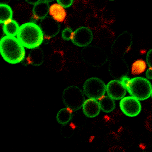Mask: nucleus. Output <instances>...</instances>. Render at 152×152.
Segmentation results:
<instances>
[{"label":"nucleus","mask_w":152,"mask_h":152,"mask_svg":"<svg viewBox=\"0 0 152 152\" xmlns=\"http://www.w3.org/2000/svg\"><path fill=\"white\" fill-rule=\"evenodd\" d=\"M0 54L7 62L15 64L24 59L26 52L17 38L5 36L0 40Z\"/></svg>","instance_id":"nucleus-1"},{"label":"nucleus","mask_w":152,"mask_h":152,"mask_svg":"<svg viewBox=\"0 0 152 152\" xmlns=\"http://www.w3.org/2000/svg\"><path fill=\"white\" fill-rule=\"evenodd\" d=\"M17 38L24 48L31 49L38 48L44 40L39 25L33 22L26 23L20 26Z\"/></svg>","instance_id":"nucleus-2"},{"label":"nucleus","mask_w":152,"mask_h":152,"mask_svg":"<svg viewBox=\"0 0 152 152\" xmlns=\"http://www.w3.org/2000/svg\"><path fill=\"white\" fill-rule=\"evenodd\" d=\"M120 81L130 95L139 101L146 100L151 95V84L147 79L144 77H136L131 79L124 77Z\"/></svg>","instance_id":"nucleus-3"},{"label":"nucleus","mask_w":152,"mask_h":152,"mask_svg":"<svg viewBox=\"0 0 152 152\" xmlns=\"http://www.w3.org/2000/svg\"><path fill=\"white\" fill-rule=\"evenodd\" d=\"M62 99L66 107L73 112L82 107L85 101L83 90L76 86H69L66 87L63 91Z\"/></svg>","instance_id":"nucleus-4"},{"label":"nucleus","mask_w":152,"mask_h":152,"mask_svg":"<svg viewBox=\"0 0 152 152\" xmlns=\"http://www.w3.org/2000/svg\"><path fill=\"white\" fill-rule=\"evenodd\" d=\"M84 61L94 67H100L107 60V56L102 49L95 46L84 47L81 52Z\"/></svg>","instance_id":"nucleus-5"},{"label":"nucleus","mask_w":152,"mask_h":152,"mask_svg":"<svg viewBox=\"0 0 152 152\" xmlns=\"http://www.w3.org/2000/svg\"><path fill=\"white\" fill-rule=\"evenodd\" d=\"M106 85L100 78L91 77L87 79L83 85V93L89 99L98 100L106 92Z\"/></svg>","instance_id":"nucleus-6"},{"label":"nucleus","mask_w":152,"mask_h":152,"mask_svg":"<svg viewBox=\"0 0 152 152\" xmlns=\"http://www.w3.org/2000/svg\"><path fill=\"white\" fill-rule=\"evenodd\" d=\"M119 106L124 114L129 117L137 116L141 110L140 101L132 96L122 98L120 101Z\"/></svg>","instance_id":"nucleus-7"},{"label":"nucleus","mask_w":152,"mask_h":152,"mask_svg":"<svg viewBox=\"0 0 152 152\" xmlns=\"http://www.w3.org/2000/svg\"><path fill=\"white\" fill-rule=\"evenodd\" d=\"M71 41L77 46L84 48L90 45L93 40L91 30L86 27H81L77 28L71 37Z\"/></svg>","instance_id":"nucleus-8"},{"label":"nucleus","mask_w":152,"mask_h":152,"mask_svg":"<svg viewBox=\"0 0 152 152\" xmlns=\"http://www.w3.org/2000/svg\"><path fill=\"white\" fill-rule=\"evenodd\" d=\"M39 26L43 33L44 39H49L55 36L60 30V24L50 16H47L41 20Z\"/></svg>","instance_id":"nucleus-9"},{"label":"nucleus","mask_w":152,"mask_h":152,"mask_svg":"<svg viewBox=\"0 0 152 152\" xmlns=\"http://www.w3.org/2000/svg\"><path fill=\"white\" fill-rule=\"evenodd\" d=\"M109 70L112 77L123 78L126 77L129 68L124 59L120 56L112 58L109 64Z\"/></svg>","instance_id":"nucleus-10"},{"label":"nucleus","mask_w":152,"mask_h":152,"mask_svg":"<svg viewBox=\"0 0 152 152\" xmlns=\"http://www.w3.org/2000/svg\"><path fill=\"white\" fill-rule=\"evenodd\" d=\"M132 44L131 36L129 33H123L117 37L112 47V52L117 56L123 55Z\"/></svg>","instance_id":"nucleus-11"},{"label":"nucleus","mask_w":152,"mask_h":152,"mask_svg":"<svg viewBox=\"0 0 152 152\" xmlns=\"http://www.w3.org/2000/svg\"><path fill=\"white\" fill-rule=\"evenodd\" d=\"M107 96L113 100H121L126 93V89L120 80H113L106 85Z\"/></svg>","instance_id":"nucleus-12"},{"label":"nucleus","mask_w":152,"mask_h":152,"mask_svg":"<svg viewBox=\"0 0 152 152\" xmlns=\"http://www.w3.org/2000/svg\"><path fill=\"white\" fill-rule=\"evenodd\" d=\"M82 107L84 115L91 118L97 116L100 111L98 101L93 99L85 100Z\"/></svg>","instance_id":"nucleus-13"},{"label":"nucleus","mask_w":152,"mask_h":152,"mask_svg":"<svg viewBox=\"0 0 152 152\" xmlns=\"http://www.w3.org/2000/svg\"><path fill=\"white\" fill-rule=\"evenodd\" d=\"M51 1H52L39 0L38 2L34 5L32 10L34 18L36 20H42L47 17L50 7L49 2Z\"/></svg>","instance_id":"nucleus-14"},{"label":"nucleus","mask_w":152,"mask_h":152,"mask_svg":"<svg viewBox=\"0 0 152 152\" xmlns=\"http://www.w3.org/2000/svg\"><path fill=\"white\" fill-rule=\"evenodd\" d=\"M44 55L43 50L40 48L33 49L26 58V62L28 65L33 66H39L43 62Z\"/></svg>","instance_id":"nucleus-15"},{"label":"nucleus","mask_w":152,"mask_h":152,"mask_svg":"<svg viewBox=\"0 0 152 152\" xmlns=\"http://www.w3.org/2000/svg\"><path fill=\"white\" fill-rule=\"evenodd\" d=\"M49 13L55 21L58 23L63 22L66 16V12L64 8L58 3H55L49 7Z\"/></svg>","instance_id":"nucleus-16"},{"label":"nucleus","mask_w":152,"mask_h":152,"mask_svg":"<svg viewBox=\"0 0 152 152\" xmlns=\"http://www.w3.org/2000/svg\"><path fill=\"white\" fill-rule=\"evenodd\" d=\"M100 109L105 113L113 111L115 107V102L113 99L108 96H103L98 99Z\"/></svg>","instance_id":"nucleus-17"},{"label":"nucleus","mask_w":152,"mask_h":152,"mask_svg":"<svg viewBox=\"0 0 152 152\" xmlns=\"http://www.w3.org/2000/svg\"><path fill=\"white\" fill-rule=\"evenodd\" d=\"M19 27L18 23L12 19L3 24L4 32L7 36L15 37L17 35Z\"/></svg>","instance_id":"nucleus-18"},{"label":"nucleus","mask_w":152,"mask_h":152,"mask_svg":"<svg viewBox=\"0 0 152 152\" xmlns=\"http://www.w3.org/2000/svg\"><path fill=\"white\" fill-rule=\"evenodd\" d=\"M73 116V111L68 107H64L57 113L56 119L57 122L64 125L70 122Z\"/></svg>","instance_id":"nucleus-19"},{"label":"nucleus","mask_w":152,"mask_h":152,"mask_svg":"<svg viewBox=\"0 0 152 152\" xmlns=\"http://www.w3.org/2000/svg\"><path fill=\"white\" fill-rule=\"evenodd\" d=\"M12 11L11 8L6 4L0 3V24H4L12 20Z\"/></svg>","instance_id":"nucleus-20"},{"label":"nucleus","mask_w":152,"mask_h":152,"mask_svg":"<svg viewBox=\"0 0 152 152\" xmlns=\"http://www.w3.org/2000/svg\"><path fill=\"white\" fill-rule=\"evenodd\" d=\"M146 68V64L144 61L138 59L135 61L132 65L131 72L134 75H138L142 73Z\"/></svg>","instance_id":"nucleus-21"},{"label":"nucleus","mask_w":152,"mask_h":152,"mask_svg":"<svg viewBox=\"0 0 152 152\" xmlns=\"http://www.w3.org/2000/svg\"><path fill=\"white\" fill-rule=\"evenodd\" d=\"M75 128V125L73 123L69 122L62 125V127L61 128V134H62L66 138H69L73 134Z\"/></svg>","instance_id":"nucleus-22"},{"label":"nucleus","mask_w":152,"mask_h":152,"mask_svg":"<svg viewBox=\"0 0 152 152\" xmlns=\"http://www.w3.org/2000/svg\"><path fill=\"white\" fill-rule=\"evenodd\" d=\"M72 34H73V31L72 30V29L69 27H66L62 30L61 36L63 39L65 40H69L71 39Z\"/></svg>","instance_id":"nucleus-23"},{"label":"nucleus","mask_w":152,"mask_h":152,"mask_svg":"<svg viewBox=\"0 0 152 152\" xmlns=\"http://www.w3.org/2000/svg\"><path fill=\"white\" fill-rule=\"evenodd\" d=\"M72 0H58L56 1V3L59 4L61 6H62L63 8H68L71 7L73 4Z\"/></svg>","instance_id":"nucleus-24"},{"label":"nucleus","mask_w":152,"mask_h":152,"mask_svg":"<svg viewBox=\"0 0 152 152\" xmlns=\"http://www.w3.org/2000/svg\"><path fill=\"white\" fill-rule=\"evenodd\" d=\"M108 152H126V151L123 147L121 146L116 145V146H113L110 147L109 149Z\"/></svg>","instance_id":"nucleus-25"},{"label":"nucleus","mask_w":152,"mask_h":152,"mask_svg":"<svg viewBox=\"0 0 152 152\" xmlns=\"http://www.w3.org/2000/svg\"><path fill=\"white\" fill-rule=\"evenodd\" d=\"M151 52H152V50L150 49L147 54V56H146V62L147 64L148 65V66H149V68H151V64H152V60H151Z\"/></svg>","instance_id":"nucleus-26"},{"label":"nucleus","mask_w":152,"mask_h":152,"mask_svg":"<svg viewBox=\"0 0 152 152\" xmlns=\"http://www.w3.org/2000/svg\"><path fill=\"white\" fill-rule=\"evenodd\" d=\"M146 77L148 79L151 80L152 78V73H151V68H148L146 71Z\"/></svg>","instance_id":"nucleus-27"},{"label":"nucleus","mask_w":152,"mask_h":152,"mask_svg":"<svg viewBox=\"0 0 152 152\" xmlns=\"http://www.w3.org/2000/svg\"><path fill=\"white\" fill-rule=\"evenodd\" d=\"M5 34L3 30V24H0V40L5 36Z\"/></svg>","instance_id":"nucleus-28"}]
</instances>
